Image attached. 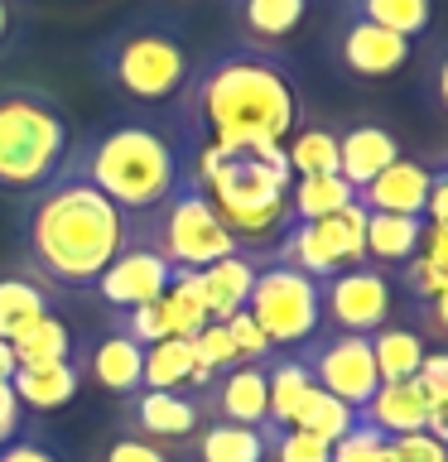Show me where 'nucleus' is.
Instances as JSON below:
<instances>
[{
  "mask_svg": "<svg viewBox=\"0 0 448 462\" xmlns=\"http://www.w3.org/2000/svg\"><path fill=\"white\" fill-rule=\"evenodd\" d=\"M179 106L188 150H241V144H285L303 125L294 63L260 43L212 53L193 63Z\"/></svg>",
  "mask_w": 448,
  "mask_h": 462,
  "instance_id": "1",
  "label": "nucleus"
},
{
  "mask_svg": "<svg viewBox=\"0 0 448 462\" xmlns=\"http://www.w3.org/2000/svg\"><path fill=\"white\" fill-rule=\"evenodd\" d=\"M121 245H126V212L68 164L39 193H29L24 255L43 284L92 289L97 274L121 255Z\"/></svg>",
  "mask_w": 448,
  "mask_h": 462,
  "instance_id": "2",
  "label": "nucleus"
},
{
  "mask_svg": "<svg viewBox=\"0 0 448 462\" xmlns=\"http://www.w3.org/2000/svg\"><path fill=\"white\" fill-rule=\"evenodd\" d=\"M68 169L82 173L97 193H107L126 217H145L164 208L183 179L179 144L150 121H116L101 135L68 150Z\"/></svg>",
  "mask_w": 448,
  "mask_h": 462,
  "instance_id": "3",
  "label": "nucleus"
},
{
  "mask_svg": "<svg viewBox=\"0 0 448 462\" xmlns=\"http://www.w3.org/2000/svg\"><path fill=\"white\" fill-rule=\"evenodd\" d=\"M97 72L126 101L154 106V101H173L183 92L188 72H193V49H188L183 29L173 20H154V14L150 20H126L101 39Z\"/></svg>",
  "mask_w": 448,
  "mask_h": 462,
  "instance_id": "4",
  "label": "nucleus"
},
{
  "mask_svg": "<svg viewBox=\"0 0 448 462\" xmlns=\"http://www.w3.org/2000/svg\"><path fill=\"white\" fill-rule=\"evenodd\" d=\"M68 164V111L39 87H0V193H39Z\"/></svg>",
  "mask_w": 448,
  "mask_h": 462,
  "instance_id": "5",
  "label": "nucleus"
},
{
  "mask_svg": "<svg viewBox=\"0 0 448 462\" xmlns=\"http://www.w3.org/2000/svg\"><path fill=\"white\" fill-rule=\"evenodd\" d=\"M126 241L154 245L173 270H202V265H212V260H227V255L241 251L237 236H231L227 222L208 202V193H202L188 173L169 193L164 208H154L145 217H126Z\"/></svg>",
  "mask_w": 448,
  "mask_h": 462,
  "instance_id": "6",
  "label": "nucleus"
},
{
  "mask_svg": "<svg viewBox=\"0 0 448 462\" xmlns=\"http://www.w3.org/2000/svg\"><path fill=\"white\" fill-rule=\"evenodd\" d=\"M246 313L260 323V332L270 337V346L280 352H299L309 337L323 332V299H318V280L303 274L285 260H266L256 270L251 299H246Z\"/></svg>",
  "mask_w": 448,
  "mask_h": 462,
  "instance_id": "7",
  "label": "nucleus"
},
{
  "mask_svg": "<svg viewBox=\"0 0 448 462\" xmlns=\"http://www.w3.org/2000/svg\"><path fill=\"white\" fill-rule=\"evenodd\" d=\"M270 260H285L313 280H328L338 270L367 265V208L352 198L342 212L318 217V222H294L285 231V241L275 245Z\"/></svg>",
  "mask_w": 448,
  "mask_h": 462,
  "instance_id": "8",
  "label": "nucleus"
},
{
  "mask_svg": "<svg viewBox=\"0 0 448 462\" xmlns=\"http://www.w3.org/2000/svg\"><path fill=\"white\" fill-rule=\"evenodd\" d=\"M299 361L309 366L318 390L338 395L352 410H361L376 395V385H381L376 356H371V337H361V332H318V337H309L299 346Z\"/></svg>",
  "mask_w": 448,
  "mask_h": 462,
  "instance_id": "9",
  "label": "nucleus"
},
{
  "mask_svg": "<svg viewBox=\"0 0 448 462\" xmlns=\"http://www.w3.org/2000/svg\"><path fill=\"white\" fill-rule=\"evenodd\" d=\"M318 299H323V318L332 323V332L371 337L376 328L390 323V280L376 265L338 270L328 280H318Z\"/></svg>",
  "mask_w": 448,
  "mask_h": 462,
  "instance_id": "10",
  "label": "nucleus"
},
{
  "mask_svg": "<svg viewBox=\"0 0 448 462\" xmlns=\"http://www.w3.org/2000/svg\"><path fill=\"white\" fill-rule=\"evenodd\" d=\"M169 274H173V265L154 251V245L126 241L121 255L97 274L92 289H97V299L107 303V309L126 313V309H140V303H154L169 289Z\"/></svg>",
  "mask_w": 448,
  "mask_h": 462,
  "instance_id": "11",
  "label": "nucleus"
},
{
  "mask_svg": "<svg viewBox=\"0 0 448 462\" xmlns=\"http://www.w3.org/2000/svg\"><path fill=\"white\" fill-rule=\"evenodd\" d=\"M202 419L217 424H241V429H266L270 424V390H266V361H241V366L217 371L208 390L198 395Z\"/></svg>",
  "mask_w": 448,
  "mask_h": 462,
  "instance_id": "12",
  "label": "nucleus"
},
{
  "mask_svg": "<svg viewBox=\"0 0 448 462\" xmlns=\"http://www.w3.org/2000/svg\"><path fill=\"white\" fill-rule=\"evenodd\" d=\"M332 49H338V63L347 72H357V78H396V72L410 63V39L390 34L381 24H367V20H347L338 24V39H332Z\"/></svg>",
  "mask_w": 448,
  "mask_h": 462,
  "instance_id": "13",
  "label": "nucleus"
},
{
  "mask_svg": "<svg viewBox=\"0 0 448 462\" xmlns=\"http://www.w3.org/2000/svg\"><path fill=\"white\" fill-rule=\"evenodd\" d=\"M126 400H130V429L150 443L193 439V433L208 424L198 395H188V390H135V395H126Z\"/></svg>",
  "mask_w": 448,
  "mask_h": 462,
  "instance_id": "14",
  "label": "nucleus"
},
{
  "mask_svg": "<svg viewBox=\"0 0 448 462\" xmlns=\"http://www.w3.org/2000/svg\"><path fill=\"white\" fill-rule=\"evenodd\" d=\"M429 183L434 169L419 164V159H396L390 169H381L367 188H357V202L367 212H396V217H425L429 202Z\"/></svg>",
  "mask_w": 448,
  "mask_h": 462,
  "instance_id": "15",
  "label": "nucleus"
},
{
  "mask_svg": "<svg viewBox=\"0 0 448 462\" xmlns=\"http://www.w3.org/2000/svg\"><path fill=\"white\" fill-rule=\"evenodd\" d=\"M361 424H371L386 439H405V433H425L429 424V400L415 381H381L376 395L357 410Z\"/></svg>",
  "mask_w": 448,
  "mask_h": 462,
  "instance_id": "16",
  "label": "nucleus"
},
{
  "mask_svg": "<svg viewBox=\"0 0 448 462\" xmlns=\"http://www.w3.org/2000/svg\"><path fill=\"white\" fill-rule=\"evenodd\" d=\"M400 159V140L390 135L386 125H371V121H361V125H347L338 130V173L352 188H367L381 169H390Z\"/></svg>",
  "mask_w": 448,
  "mask_h": 462,
  "instance_id": "17",
  "label": "nucleus"
},
{
  "mask_svg": "<svg viewBox=\"0 0 448 462\" xmlns=\"http://www.w3.org/2000/svg\"><path fill=\"white\" fill-rule=\"evenodd\" d=\"M260 265H266V255L237 251V255L212 260V265L198 270L202 299H208L212 323H227V318H237V313L246 309V299H251V284H256V270H260Z\"/></svg>",
  "mask_w": 448,
  "mask_h": 462,
  "instance_id": "18",
  "label": "nucleus"
},
{
  "mask_svg": "<svg viewBox=\"0 0 448 462\" xmlns=\"http://www.w3.org/2000/svg\"><path fill=\"white\" fill-rule=\"evenodd\" d=\"M140 371H145V346L130 342L126 332H107V337L92 346V356H87V375H92L101 390H111V395H135Z\"/></svg>",
  "mask_w": 448,
  "mask_h": 462,
  "instance_id": "19",
  "label": "nucleus"
},
{
  "mask_svg": "<svg viewBox=\"0 0 448 462\" xmlns=\"http://www.w3.org/2000/svg\"><path fill=\"white\" fill-rule=\"evenodd\" d=\"M419 236H425V217H396V212H367V265H405L419 255Z\"/></svg>",
  "mask_w": 448,
  "mask_h": 462,
  "instance_id": "20",
  "label": "nucleus"
},
{
  "mask_svg": "<svg viewBox=\"0 0 448 462\" xmlns=\"http://www.w3.org/2000/svg\"><path fill=\"white\" fill-rule=\"evenodd\" d=\"M78 381H82V366L78 361H58V366H14L10 375V390L24 410H58L78 395Z\"/></svg>",
  "mask_w": 448,
  "mask_h": 462,
  "instance_id": "21",
  "label": "nucleus"
},
{
  "mask_svg": "<svg viewBox=\"0 0 448 462\" xmlns=\"http://www.w3.org/2000/svg\"><path fill=\"white\" fill-rule=\"evenodd\" d=\"M159 303V318H164V332L169 337H193L212 323L208 313V299H202V280L198 270H173L169 274V289L154 299Z\"/></svg>",
  "mask_w": 448,
  "mask_h": 462,
  "instance_id": "22",
  "label": "nucleus"
},
{
  "mask_svg": "<svg viewBox=\"0 0 448 462\" xmlns=\"http://www.w3.org/2000/svg\"><path fill=\"white\" fill-rule=\"evenodd\" d=\"M342 14L347 20H367V24H381L400 39H419L434 20V0H342Z\"/></svg>",
  "mask_w": 448,
  "mask_h": 462,
  "instance_id": "23",
  "label": "nucleus"
},
{
  "mask_svg": "<svg viewBox=\"0 0 448 462\" xmlns=\"http://www.w3.org/2000/svg\"><path fill=\"white\" fill-rule=\"evenodd\" d=\"M43 313H49V284L43 280H29V274L0 280V342H14Z\"/></svg>",
  "mask_w": 448,
  "mask_h": 462,
  "instance_id": "24",
  "label": "nucleus"
},
{
  "mask_svg": "<svg viewBox=\"0 0 448 462\" xmlns=\"http://www.w3.org/2000/svg\"><path fill=\"white\" fill-rule=\"evenodd\" d=\"M425 352L429 346H425V337H419L415 328L386 323V328L371 332V356H376V375H381V381H415Z\"/></svg>",
  "mask_w": 448,
  "mask_h": 462,
  "instance_id": "25",
  "label": "nucleus"
},
{
  "mask_svg": "<svg viewBox=\"0 0 448 462\" xmlns=\"http://www.w3.org/2000/svg\"><path fill=\"white\" fill-rule=\"evenodd\" d=\"M357 198V188L342 173H313V179H294L289 188V222H318V217L342 212Z\"/></svg>",
  "mask_w": 448,
  "mask_h": 462,
  "instance_id": "26",
  "label": "nucleus"
},
{
  "mask_svg": "<svg viewBox=\"0 0 448 462\" xmlns=\"http://www.w3.org/2000/svg\"><path fill=\"white\" fill-rule=\"evenodd\" d=\"M10 352L20 366H58V361H72V332H68L63 318L49 309L10 342Z\"/></svg>",
  "mask_w": 448,
  "mask_h": 462,
  "instance_id": "27",
  "label": "nucleus"
},
{
  "mask_svg": "<svg viewBox=\"0 0 448 462\" xmlns=\"http://www.w3.org/2000/svg\"><path fill=\"white\" fill-rule=\"evenodd\" d=\"M309 385H313V375L309 366L299 361V352H275L266 361V390H270V424H289L299 410V400L309 395Z\"/></svg>",
  "mask_w": 448,
  "mask_h": 462,
  "instance_id": "28",
  "label": "nucleus"
},
{
  "mask_svg": "<svg viewBox=\"0 0 448 462\" xmlns=\"http://www.w3.org/2000/svg\"><path fill=\"white\" fill-rule=\"evenodd\" d=\"M285 159L294 179H313V173H338V130L323 121L299 125L294 135L285 140Z\"/></svg>",
  "mask_w": 448,
  "mask_h": 462,
  "instance_id": "29",
  "label": "nucleus"
},
{
  "mask_svg": "<svg viewBox=\"0 0 448 462\" xmlns=\"http://www.w3.org/2000/svg\"><path fill=\"white\" fill-rule=\"evenodd\" d=\"M198 361H193V342L188 337H164L154 346H145V371H140V390H188Z\"/></svg>",
  "mask_w": 448,
  "mask_h": 462,
  "instance_id": "30",
  "label": "nucleus"
},
{
  "mask_svg": "<svg viewBox=\"0 0 448 462\" xmlns=\"http://www.w3.org/2000/svg\"><path fill=\"white\" fill-rule=\"evenodd\" d=\"M270 443L266 429H241V424H212L198 439V462H266Z\"/></svg>",
  "mask_w": 448,
  "mask_h": 462,
  "instance_id": "31",
  "label": "nucleus"
},
{
  "mask_svg": "<svg viewBox=\"0 0 448 462\" xmlns=\"http://www.w3.org/2000/svg\"><path fill=\"white\" fill-rule=\"evenodd\" d=\"M289 429H303V433H313V439H323V443H338L347 429H357V410H352V404H342L338 395H328V390L309 385V395L299 400Z\"/></svg>",
  "mask_w": 448,
  "mask_h": 462,
  "instance_id": "32",
  "label": "nucleus"
},
{
  "mask_svg": "<svg viewBox=\"0 0 448 462\" xmlns=\"http://www.w3.org/2000/svg\"><path fill=\"white\" fill-rule=\"evenodd\" d=\"M231 10L241 14L246 34L256 39H285L294 34L309 14V0H231Z\"/></svg>",
  "mask_w": 448,
  "mask_h": 462,
  "instance_id": "33",
  "label": "nucleus"
},
{
  "mask_svg": "<svg viewBox=\"0 0 448 462\" xmlns=\"http://www.w3.org/2000/svg\"><path fill=\"white\" fill-rule=\"evenodd\" d=\"M266 443H270V453L275 462H328L332 457V443L323 439H313V433H303V429H280V424H266Z\"/></svg>",
  "mask_w": 448,
  "mask_h": 462,
  "instance_id": "34",
  "label": "nucleus"
},
{
  "mask_svg": "<svg viewBox=\"0 0 448 462\" xmlns=\"http://www.w3.org/2000/svg\"><path fill=\"white\" fill-rule=\"evenodd\" d=\"M328 462H386V433H376L371 424L357 419V429H347L342 439L332 443Z\"/></svg>",
  "mask_w": 448,
  "mask_h": 462,
  "instance_id": "35",
  "label": "nucleus"
},
{
  "mask_svg": "<svg viewBox=\"0 0 448 462\" xmlns=\"http://www.w3.org/2000/svg\"><path fill=\"white\" fill-rule=\"evenodd\" d=\"M227 332H231V346H237V361H270L275 356L270 337L260 332V323L246 309L237 318H227Z\"/></svg>",
  "mask_w": 448,
  "mask_h": 462,
  "instance_id": "36",
  "label": "nucleus"
},
{
  "mask_svg": "<svg viewBox=\"0 0 448 462\" xmlns=\"http://www.w3.org/2000/svg\"><path fill=\"white\" fill-rule=\"evenodd\" d=\"M386 462H448V443H439L434 433L386 439Z\"/></svg>",
  "mask_w": 448,
  "mask_h": 462,
  "instance_id": "37",
  "label": "nucleus"
},
{
  "mask_svg": "<svg viewBox=\"0 0 448 462\" xmlns=\"http://www.w3.org/2000/svg\"><path fill=\"white\" fill-rule=\"evenodd\" d=\"M415 385L425 390L429 410L448 404V352H425V361H419V371H415Z\"/></svg>",
  "mask_w": 448,
  "mask_h": 462,
  "instance_id": "38",
  "label": "nucleus"
},
{
  "mask_svg": "<svg viewBox=\"0 0 448 462\" xmlns=\"http://www.w3.org/2000/svg\"><path fill=\"white\" fill-rule=\"evenodd\" d=\"M101 462H173L159 443H150V439H140V433H121L111 448H107V457Z\"/></svg>",
  "mask_w": 448,
  "mask_h": 462,
  "instance_id": "39",
  "label": "nucleus"
},
{
  "mask_svg": "<svg viewBox=\"0 0 448 462\" xmlns=\"http://www.w3.org/2000/svg\"><path fill=\"white\" fill-rule=\"evenodd\" d=\"M20 429H24V404L14 400L10 381H5V375H0V448L20 439Z\"/></svg>",
  "mask_w": 448,
  "mask_h": 462,
  "instance_id": "40",
  "label": "nucleus"
},
{
  "mask_svg": "<svg viewBox=\"0 0 448 462\" xmlns=\"http://www.w3.org/2000/svg\"><path fill=\"white\" fill-rule=\"evenodd\" d=\"M425 222H434V226H448V164L434 169L429 202H425Z\"/></svg>",
  "mask_w": 448,
  "mask_h": 462,
  "instance_id": "41",
  "label": "nucleus"
},
{
  "mask_svg": "<svg viewBox=\"0 0 448 462\" xmlns=\"http://www.w3.org/2000/svg\"><path fill=\"white\" fill-rule=\"evenodd\" d=\"M0 462H58L49 448H39V443H29V439H14L0 448Z\"/></svg>",
  "mask_w": 448,
  "mask_h": 462,
  "instance_id": "42",
  "label": "nucleus"
},
{
  "mask_svg": "<svg viewBox=\"0 0 448 462\" xmlns=\"http://www.w3.org/2000/svg\"><path fill=\"white\" fill-rule=\"evenodd\" d=\"M425 328H429V332H439V337H448V284L425 303Z\"/></svg>",
  "mask_w": 448,
  "mask_h": 462,
  "instance_id": "43",
  "label": "nucleus"
},
{
  "mask_svg": "<svg viewBox=\"0 0 448 462\" xmlns=\"http://www.w3.org/2000/svg\"><path fill=\"white\" fill-rule=\"evenodd\" d=\"M14 366H20V361H14V352H10V342H0V375H14Z\"/></svg>",
  "mask_w": 448,
  "mask_h": 462,
  "instance_id": "44",
  "label": "nucleus"
},
{
  "mask_svg": "<svg viewBox=\"0 0 448 462\" xmlns=\"http://www.w3.org/2000/svg\"><path fill=\"white\" fill-rule=\"evenodd\" d=\"M434 87H439V101H443V106H448V58H443V63H439V72H434Z\"/></svg>",
  "mask_w": 448,
  "mask_h": 462,
  "instance_id": "45",
  "label": "nucleus"
},
{
  "mask_svg": "<svg viewBox=\"0 0 448 462\" xmlns=\"http://www.w3.org/2000/svg\"><path fill=\"white\" fill-rule=\"evenodd\" d=\"M5 29H10V10H5V0H0V39H5Z\"/></svg>",
  "mask_w": 448,
  "mask_h": 462,
  "instance_id": "46",
  "label": "nucleus"
},
{
  "mask_svg": "<svg viewBox=\"0 0 448 462\" xmlns=\"http://www.w3.org/2000/svg\"><path fill=\"white\" fill-rule=\"evenodd\" d=\"M443 164H448V159H443Z\"/></svg>",
  "mask_w": 448,
  "mask_h": 462,
  "instance_id": "47",
  "label": "nucleus"
}]
</instances>
